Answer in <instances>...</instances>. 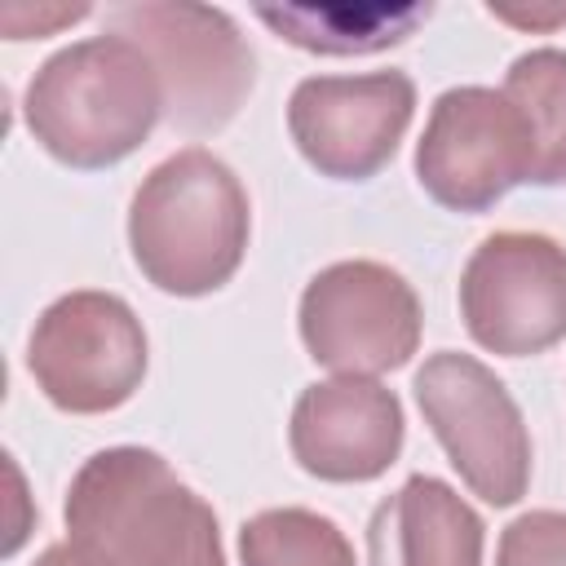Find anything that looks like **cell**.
<instances>
[{"label": "cell", "mask_w": 566, "mask_h": 566, "mask_svg": "<svg viewBox=\"0 0 566 566\" xmlns=\"http://www.w3.org/2000/svg\"><path fill=\"white\" fill-rule=\"evenodd\" d=\"M66 539L97 566H226L212 504L146 447H106L66 486Z\"/></svg>", "instance_id": "cell-1"}, {"label": "cell", "mask_w": 566, "mask_h": 566, "mask_svg": "<svg viewBox=\"0 0 566 566\" xmlns=\"http://www.w3.org/2000/svg\"><path fill=\"white\" fill-rule=\"evenodd\" d=\"M22 115L31 137L66 168L93 172L128 159L164 115L150 57L106 31L57 49L27 84Z\"/></svg>", "instance_id": "cell-2"}, {"label": "cell", "mask_w": 566, "mask_h": 566, "mask_svg": "<svg viewBox=\"0 0 566 566\" xmlns=\"http://www.w3.org/2000/svg\"><path fill=\"white\" fill-rule=\"evenodd\" d=\"M252 234L248 190L203 146L155 164L128 208V248L146 283L168 296H208L234 279Z\"/></svg>", "instance_id": "cell-3"}, {"label": "cell", "mask_w": 566, "mask_h": 566, "mask_svg": "<svg viewBox=\"0 0 566 566\" xmlns=\"http://www.w3.org/2000/svg\"><path fill=\"white\" fill-rule=\"evenodd\" d=\"M106 27L150 57L164 88V119L181 133L226 128L252 93V49L226 9L142 0L111 9Z\"/></svg>", "instance_id": "cell-4"}, {"label": "cell", "mask_w": 566, "mask_h": 566, "mask_svg": "<svg viewBox=\"0 0 566 566\" xmlns=\"http://www.w3.org/2000/svg\"><path fill=\"white\" fill-rule=\"evenodd\" d=\"M416 402L460 482L509 509L531 486V433L504 380L460 349H438L416 371Z\"/></svg>", "instance_id": "cell-5"}, {"label": "cell", "mask_w": 566, "mask_h": 566, "mask_svg": "<svg viewBox=\"0 0 566 566\" xmlns=\"http://www.w3.org/2000/svg\"><path fill=\"white\" fill-rule=\"evenodd\" d=\"M27 367L57 411H115L142 389L146 376L142 318L115 292H66L35 318Z\"/></svg>", "instance_id": "cell-6"}, {"label": "cell", "mask_w": 566, "mask_h": 566, "mask_svg": "<svg viewBox=\"0 0 566 566\" xmlns=\"http://www.w3.org/2000/svg\"><path fill=\"white\" fill-rule=\"evenodd\" d=\"M416 181L451 212H486L513 186L535 181V137L504 88H447L416 146Z\"/></svg>", "instance_id": "cell-7"}, {"label": "cell", "mask_w": 566, "mask_h": 566, "mask_svg": "<svg viewBox=\"0 0 566 566\" xmlns=\"http://www.w3.org/2000/svg\"><path fill=\"white\" fill-rule=\"evenodd\" d=\"M301 340L318 367L367 376L402 367L420 349V296L380 261H336L301 292Z\"/></svg>", "instance_id": "cell-8"}, {"label": "cell", "mask_w": 566, "mask_h": 566, "mask_svg": "<svg viewBox=\"0 0 566 566\" xmlns=\"http://www.w3.org/2000/svg\"><path fill=\"white\" fill-rule=\"evenodd\" d=\"M469 336L504 358L544 354L566 340V248L548 234H486L460 274Z\"/></svg>", "instance_id": "cell-9"}, {"label": "cell", "mask_w": 566, "mask_h": 566, "mask_svg": "<svg viewBox=\"0 0 566 566\" xmlns=\"http://www.w3.org/2000/svg\"><path fill=\"white\" fill-rule=\"evenodd\" d=\"M416 115V84L407 71L371 75H310L287 97V133L310 168L332 181L376 177Z\"/></svg>", "instance_id": "cell-10"}, {"label": "cell", "mask_w": 566, "mask_h": 566, "mask_svg": "<svg viewBox=\"0 0 566 566\" xmlns=\"http://www.w3.org/2000/svg\"><path fill=\"white\" fill-rule=\"evenodd\" d=\"M292 460L323 482H371L402 451V402L367 376L301 389L287 424Z\"/></svg>", "instance_id": "cell-11"}, {"label": "cell", "mask_w": 566, "mask_h": 566, "mask_svg": "<svg viewBox=\"0 0 566 566\" xmlns=\"http://www.w3.org/2000/svg\"><path fill=\"white\" fill-rule=\"evenodd\" d=\"M486 526L442 478L416 473L367 522L371 566H482Z\"/></svg>", "instance_id": "cell-12"}, {"label": "cell", "mask_w": 566, "mask_h": 566, "mask_svg": "<svg viewBox=\"0 0 566 566\" xmlns=\"http://www.w3.org/2000/svg\"><path fill=\"white\" fill-rule=\"evenodd\" d=\"M429 13V4H256L279 40L310 53H380L402 44Z\"/></svg>", "instance_id": "cell-13"}, {"label": "cell", "mask_w": 566, "mask_h": 566, "mask_svg": "<svg viewBox=\"0 0 566 566\" xmlns=\"http://www.w3.org/2000/svg\"><path fill=\"white\" fill-rule=\"evenodd\" d=\"M504 97L535 137V186L566 181V49H531L513 57Z\"/></svg>", "instance_id": "cell-14"}, {"label": "cell", "mask_w": 566, "mask_h": 566, "mask_svg": "<svg viewBox=\"0 0 566 566\" xmlns=\"http://www.w3.org/2000/svg\"><path fill=\"white\" fill-rule=\"evenodd\" d=\"M239 566H358L345 531L314 509H265L239 526Z\"/></svg>", "instance_id": "cell-15"}, {"label": "cell", "mask_w": 566, "mask_h": 566, "mask_svg": "<svg viewBox=\"0 0 566 566\" xmlns=\"http://www.w3.org/2000/svg\"><path fill=\"white\" fill-rule=\"evenodd\" d=\"M495 566H566V513L531 509L500 535Z\"/></svg>", "instance_id": "cell-16"}, {"label": "cell", "mask_w": 566, "mask_h": 566, "mask_svg": "<svg viewBox=\"0 0 566 566\" xmlns=\"http://www.w3.org/2000/svg\"><path fill=\"white\" fill-rule=\"evenodd\" d=\"M495 18L504 22H517V27H553V22H566V4H553V9H504V4H486Z\"/></svg>", "instance_id": "cell-17"}, {"label": "cell", "mask_w": 566, "mask_h": 566, "mask_svg": "<svg viewBox=\"0 0 566 566\" xmlns=\"http://www.w3.org/2000/svg\"><path fill=\"white\" fill-rule=\"evenodd\" d=\"M31 566H97V562H93L88 553H80V548L66 539V544H49Z\"/></svg>", "instance_id": "cell-18"}]
</instances>
